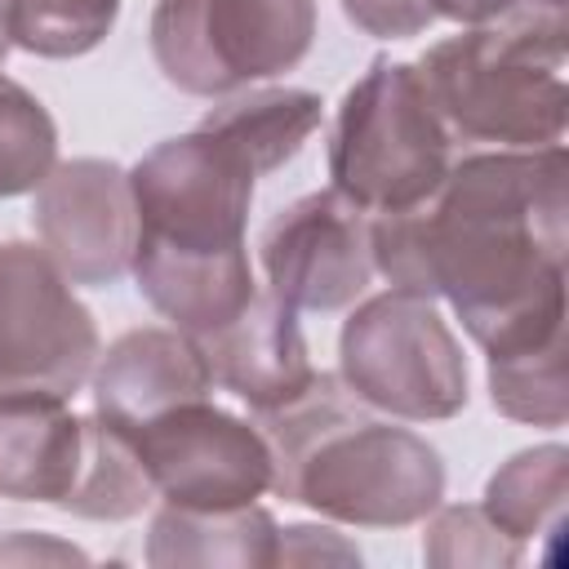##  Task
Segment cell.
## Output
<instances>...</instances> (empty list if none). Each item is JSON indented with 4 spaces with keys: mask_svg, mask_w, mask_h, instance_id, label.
Returning a JSON list of instances; mask_svg holds the SVG:
<instances>
[{
    "mask_svg": "<svg viewBox=\"0 0 569 569\" xmlns=\"http://www.w3.org/2000/svg\"><path fill=\"white\" fill-rule=\"evenodd\" d=\"M0 560H89L80 547H67V542H53V538H31V533H13L9 542H0Z\"/></svg>",
    "mask_w": 569,
    "mask_h": 569,
    "instance_id": "4316f807",
    "label": "cell"
},
{
    "mask_svg": "<svg viewBox=\"0 0 569 569\" xmlns=\"http://www.w3.org/2000/svg\"><path fill=\"white\" fill-rule=\"evenodd\" d=\"M311 565V560H360L356 547L338 542L333 529H316V525H293V529H280L276 538V565Z\"/></svg>",
    "mask_w": 569,
    "mask_h": 569,
    "instance_id": "d4e9b609",
    "label": "cell"
},
{
    "mask_svg": "<svg viewBox=\"0 0 569 569\" xmlns=\"http://www.w3.org/2000/svg\"><path fill=\"white\" fill-rule=\"evenodd\" d=\"M565 9H516L431 44L413 71L449 138L556 147L569 120Z\"/></svg>",
    "mask_w": 569,
    "mask_h": 569,
    "instance_id": "3957f363",
    "label": "cell"
},
{
    "mask_svg": "<svg viewBox=\"0 0 569 569\" xmlns=\"http://www.w3.org/2000/svg\"><path fill=\"white\" fill-rule=\"evenodd\" d=\"M276 520L258 507H173L164 502L151 520L147 538V565L173 569V565H236V569H267L276 565Z\"/></svg>",
    "mask_w": 569,
    "mask_h": 569,
    "instance_id": "2e32d148",
    "label": "cell"
},
{
    "mask_svg": "<svg viewBox=\"0 0 569 569\" xmlns=\"http://www.w3.org/2000/svg\"><path fill=\"white\" fill-rule=\"evenodd\" d=\"M489 400L498 413L533 427H565V338L489 356Z\"/></svg>",
    "mask_w": 569,
    "mask_h": 569,
    "instance_id": "ffe728a7",
    "label": "cell"
},
{
    "mask_svg": "<svg viewBox=\"0 0 569 569\" xmlns=\"http://www.w3.org/2000/svg\"><path fill=\"white\" fill-rule=\"evenodd\" d=\"M31 227L71 284H111L133 267L138 209L129 173L111 160H62L36 187Z\"/></svg>",
    "mask_w": 569,
    "mask_h": 569,
    "instance_id": "8fae6325",
    "label": "cell"
},
{
    "mask_svg": "<svg viewBox=\"0 0 569 569\" xmlns=\"http://www.w3.org/2000/svg\"><path fill=\"white\" fill-rule=\"evenodd\" d=\"M142 298L173 320V329L204 338L222 329L258 293L249 249L240 253H151L138 249L133 267Z\"/></svg>",
    "mask_w": 569,
    "mask_h": 569,
    "instance_id": "9a60e30c",
    "label": "cell"
},
{
    "mask_svg": "<svg viewBox=\"0 0 569 569\" xmlns=\"http://www.w3.org/2000/svg\"><path fill=\"white\" fill-rule=\"evenodd\" d=\"M342 13L378 40H409L436 22L427 0H342Z\"/></svg>",
    "mask_w": 569,
    "mask_h": 569,
    "instance_id": "cb8c5ba5",
    "label": "cell"
},
{
    "mask_svg": "<svg viewBox=\"0 0 569 569\" xmlns=\"http://www.w3.org/2000/svg\"><path fill=\"white\" fill-rule=\"evenodd\" d=\"M565 502H569V449L538 445L507 458L485 485V516L511 533L516 542L556 538L565 533Z\"/></svg>",
    "mask_w": 569,
    "mask_h": 569,
    "instance_id": "ac0fdd59",
    "label": "cell"
},
{
    "mask_svg": "<svg viewBox=\"0 0 569 569\" xmlns=\"http://www.w3.org/2000/svg\"><path fill=\"white\" fill-rule=\"evenodd\" d=\"M253 182H258L253 164L204 124H196L182 138H164L129 169L133 209H138V249L240 253Z\"/></svg>",
    "mask_w": 569,
    "mask_h": 569,
    "instance_id": "52a82bcc",
    "label": "cell"
},
{
    "mask_svg": "<svg viewBox=\"0 0 569 569\" xmlns=\"http://www.w3.org/2000/svg\"><path fill=\"white\" fill-rule=\"evenodd\" d=\"M565 147L476 151L400 213L373 218V271L445 298L485 356L565 338Z\"/></svg>",
    "mask_w": 569,
    "mask_h": 569,
    "instance_id": "6da1fadb",
    "label": "cell"
},
{
    "mask_svg": "<svg viewBox=\"0 0 569 569\" xmlns=\"http://www.w3.org/2000/svg\"><path fill=\"white\" fill-rule=\"evenodd\" d=\"M316 0H160L151 53L169 84L222 98L271 80L307 58Z\"/></svg>",
    "mask_w": 569,
    "mask_h": 569,
    "instance_id": "8992f818",
    "label": "cell"
},
{
    "mask_svg": "<svg viewBox=\"0 0 569 569\" xmlns=\"http://www.w3.org/2000/svg\"><path fill=\"white\" fill-rule=\"evenodd\" d=\"M342 387L391 418L436 422L467 405V360L431 298L387 289L365 298L338 338Z\"/></svg>",
    "mask_w": 569,
    "mask_h": 569,
    "instance_id": "5b68a950",
    "label": "cell"
},
{
    "mask_svg": "<svg viewBox=\"0 0 569 569\" xmlns=\"http://www.w3.org/2000/svg\"><path fill=\"white\" fill-rule=\"evenodd\" d=\"M156 498L151 476L142 467V453L133 436L102 413L84 418V462L76 476V489L67 493L62 511L84 520H129Z\"/></svg>",
    "mask_w": 569,
    "mask_h": 569,
    "instance_id": "d6986e66",
    "label": "cell"
},
{
    "mask_svg": "<svg viewBox=\"0 0 569 569\" xmlns=\"http://www.w3.org/2000/svg\"><path fill=\"white\" fill-rule=\"evenodd\" d=\"M84 462V418L67 396L0 391V498L62 507Z\"/></svg>",
    "mask_w": 569,
    "mask_h": 569,
    "instance_id": "5bb4252c",
    "label": "cell"
},
{
    "mask_svg": "<svg viewBox=\"0 0 569 569\" xmlns=\"http://www.w3.org/2000/svg\"><path fill=\"white\" fill-rule=\"evenodd\" d=\"M271 449V489L329 520L400 529L427 520L445 498L440 453L409 427L360 413L333 373H316L293 400L258 413Z\"/></svg>",
    "mask_w": 569,
    "mask_h": 569,
    "instance_id": "7a4b0ae2",
    "label": "cell"
},
{
    "mask_svg": "<svg viewBox=\"0 0 569 569\" xmlns=\"http://www.w3.org/2000/svg\"><path fill=\"white\" fill-rule=\"evenodd\" d=\"M320 93L311 89H249L218 102L200 124L227 138L253 173H271L302 151V142L320 129Z\"/></svg>",
    "mask_w": 569,
    "mask_h": 569,
    "instance_id": "e0dca14e",
    "label": "cell"
},
{
    "mask_svg": "<svg viewBox=\"0 0 569 569\" xmlns=\"http://www.w3.org/2000/svg\"><path fill=\"white\" fill-rule=\"evenodd\" d=\"M422 556L431 565H445V569H467V565H485V569H507V565H520L525 556V542H516L511 533H502L485 507H445L436 511V520L427 525V538H422Z\"/></svg>",
    "mask_w": 569,
    "mask_h": 569,
    "instance_id": "603a6c76",
    "label": "cell"
},
{
    "mask_svg": "<svg viewBox=\"0 0 569 569\" xmlns=\"http://www.w3.org/2000/svg\"><path fill=\"white\" fill-rule=\"evenodd\" d=\"M98 365V325L67 271L27 240L0 244V391L76 396Z\"/></svg>",
    "mask_w": 569,
    "mask_h": 569,
    "instance_id": "ba28073f",
    "label": "cell"
},
{
    "mask_svg": "<svg viewBox=\"0 0 569 569\" xmlns=\"http://www.w3.org/2000/svg\"><path fill=\"white\" fill-rule=\"evenodd\" d=\"M93 382V413L116 427H142L173 405L204 400L213 391L209 360L200 342L182 329L142 325L120 333L89 373Z\"/></svg>",
    "mask_w": 569,
    "mask_h": 569,
    "instance_id": "7c38bea8",
    "label": "cell"
},
{
    "mask_svg": "<svg viewBox=\"0 0 569 569\" xmlns=\"http://www.w3.org/2000/svg\"><path fill=\"white\" fill-rule=\"evenodd\" d=\"M58 164V124L36 93L0 76V200L36 191Z\"/></svg>",
    "mask_w": 569,
    "mask_h": 569,
    "instance_id": "44dd1931",
    "label": "cell"
},
{
    "mask_svg": "<svg viewBox=\"0 0 569 569\" xmlns=\"http://www.w3.org/2000/svg\"><path fill=\"white\" fill-rule=\"evenodd\" d=\"M267 293L293 311L351 307L373 276V213L347 196L311 191L284 204L258 240Z\"/></svg>",
    "mask_w": 569,
    "mask_h": 569,
    "instance_id": "30bf717a",
    "label": "cell"
},
{
    "mask_svg": "<svg viewBox=\"0 0 569 569\" xmlns=\"http://www.w3.org/2000/svg\"><path fill=\"white\" fill-rule=\"evenodd\" d=\"M120 0H13V44L40 58H80L107 40Z\"/></svg>",
    "mask_w": 569,
    "mask_h": 569,
    "instance_id": "7402d4cb",
    "label": "cell"
},
{
    "mask_svg": "<svg viewBox=\"0 0 569 569\" xmlns=\"http://www.w3.org/2000/svg\"><path fill=\"white\" fill-rule=\"evenodd\" d=\"M13 49V0H0V67Z\"/></svg>",
    "mask_w": 569,
    "mask_h": 569,
    "instance_id": "83f0119b",
    "label": "cell"
},
{
    "mask_svg": "<svg viewBox=\"0 0 569 569\" xmlns=\"http://www.w3.org/2000/svg\"><path fill=\"white\" fill-rule=\"evenodd\" d=\"M427 9H431V18L480 27V22H498L516 9H565V0H427Z\"/></svg>",
    "mask_w": 569,
    "mask_h": 569,
    "instance_id": "484cf974",
    "label": "cell"
},
{
    "mask_svg": "<svg viewBox=\"0 0 569 569\" xmlns=\"http://www.w3.org/2000/svg\"><path fill=\"white\" fill-rule=\"evenodd\" d=\"M124 431L142 453L151 489L173 507H244L271 489L276 467L267 436L253 422L209 405V396L173 405L160 418Z\"/></svg>",
    "mask_w": 569,
    "mask_h": 569,
    "instance_id": "9c48e42d",
    "label": "cell"
},
{
    "mask_svg": "<svg viewBox=\"0 0 569 569\" xmlns=\"http://www.w3.org/2000/svg\"><path fill=\"white\" fill-rule=\"evenodd\" d=\"M449 142L453 138L431 111L413 62L373 58L369 71L347 89L333 120V191L373 218L413 209L449 173Z\"/></svg>",
    "mask_w": 569,
    "mask_h": 569,
    "instance_id": "277c9868",
    "label": "cell"
},
{
    "mask_svg": "<svg viewBox=\"0 0 569 569\" xmlns=\"http://www.w3.org/2000/svg\"><path fill=\"white\" fill-rule=\"evenodd\" d=\"M196 342L209 360L213 387L231 391L253 413L280 409L316 378L307 338L298 329V311L276 293H253L244 311H236L222 329Z\"/></svg>",
    "mask_w": 569,
    "mask_h": 569,
    "instance_id": "4fadbf2b",
    "label": "cell"
}]
</instances>
